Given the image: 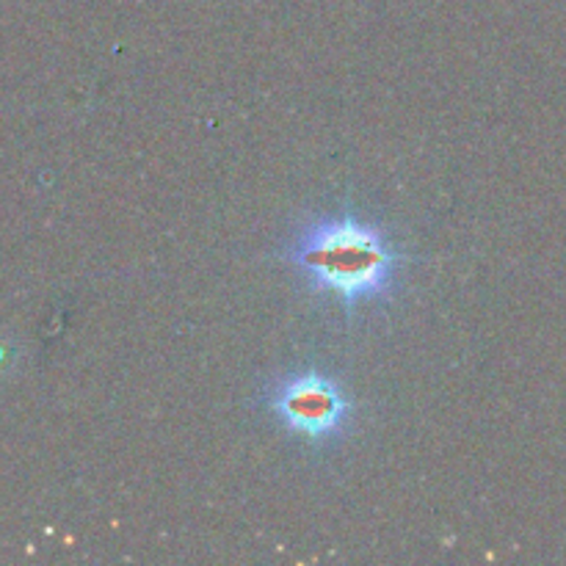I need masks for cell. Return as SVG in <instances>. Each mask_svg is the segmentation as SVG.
Returning a JSON list of instances; mask_svg holds the SVG:
<instances>
[{"instance_id": "obj_1", "label": "cell", "mask_w": 566, "mask_h": 566, "mask_svg": "<svg viewBox=\"0 0 566 566\" xmlns=\"http://www.w3.org/2000/svg\"><path fill=\"white\" fill-rule=\"evenodd\" d=\"M287 260L298 265L318 291L340 298L348 307L385 296L401 265V254L387 247L385 235L352 216L313 227L293 243Z\"/></svg>"}, {"instance_id": "obj_2", "label": "cell", "mask_w": 566, "mask_h": 566, "mask_svg": "<svg viewBox=\"0 0 566 566\" xmlns=\"http://www.w3.org/2000/svg\"><path fill=\"white\" fill-rule=\"evenodd\" d=\"M271 409L287 431L315 442L340 434L348 418V403L343 392L318 374L287 379L271 396Z\"/></svg>"}]
</instances>
